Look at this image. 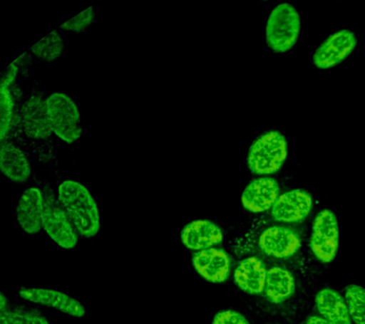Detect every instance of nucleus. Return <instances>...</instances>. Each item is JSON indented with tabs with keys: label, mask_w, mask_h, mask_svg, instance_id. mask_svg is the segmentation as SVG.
Masks as SVG:
<instances>
[{
	"label": "nucleus",
	"mask_w": 365,
	"mask_h": 324,
	"mask_svg": "<svg viewBox=\"0 0 365 324\" xmlns=\"http://www.w3.org/2000/svg\"><path fill=\"white\" fill-rule=\"evenodd\" d=\"M180 238L188 249L201 251L221 244L224 234L221 227L210 220H195L182 229Z\"/></svg>",
	"instance_id": "nucleus-16"
},
{
	"label": "nucleus",
	"mask_w": 365,
	"mask_h": 324,
	"mask_svg": "<svg viewBox=\"0 0 365 324\" xmlns=\"http://www.w3.org/2000/svg\"><path fill=\"white\" fill-rule=\"evenodd\" d=\"M192 263L196 271L210 283H224L230 277V258L222 249L212 247L196 252Z\"/></svg>",
	"instance_id": "nucleus-15"
},
{
	"label": "nucleus",
	"mask_w": 365,
	"mask_h": 324,
	"mask_svg": "<svg viewBox=\"0 0 365 324\" xmlns=\"http://www.w3.org/2000/svg\"><path fill=\"white\" fill-rule=\"evenodd\" d=\"M313 199L304 189H291L282 193L271 209V216L279 223H298L309 215Z\"/></svg>",
	"instance_id": "nucleus-12"
},
{
	"label": "nucleus",
	"mask_w": 365,
	"mask_h": 324,
	"mask_svg": "<svg viewBox=\"0 0 365 324\" xmlns=\"http://www.w3.org/2000/svg\"><path fill=\"white\" fill-rule=\"evenodd\" d=\"M305 324H329L324 318L319 317V315H311L307 318V323Z\"/></svg>",
	"instance_id": "nucleus-28"
},
{
	"label": "nucleus",
	"mask_w": 365,
	"mask_h": 324,
	"mask_svg": "<svg viewBox=\"0 0 365 324\" xmlns=\"http://www.w3.org/2000/svg\"><path fill=\"white\" fill-rule=\"evenodd\" d=\"M301 18L296 8L287 2L277 5L271 11L265 26L268 46L278 53L292 49L298 41Z\"/></svg>",
	"instance_id": "nucleus-5"
},
{
	"label": "nucleus",
	"mask_w": 365,
	"mask_h": 324,
	"mask_svg": "<svg viewBox=\"0 0 365 324\" xmlns=\"http://www.w3.org/2000/svg\"><path fill=\"white\" fill-rule=\"evenodd\" d=\"M48 121L53 139L66 146H74L84 136L81 110L73 96L54 90L45 96Z\"/></svg>",
	"instance_id": "nucleus-2"
},
{
	"label": "nucleus",
	"mask_w": 365,
	"mask_h": 324,
	"mask_svg": "<svg viewBox=\"0 0 365 324\" xmlns=\"http://www.w3.org/2000/svg\"><path fill=\"white\" fill-rule=\"evenodd\" d=\"M0 303H1V306H0V311L2 312H4L6 311V308H7V301H6V298H5V296L4 294H3V293H1V295H0Z\"/></svg>",
	"instance_id": "nucleus-29"
},
{
	"label": "nucleus",
	"mask_w": 365,
	"mask_h": 324,
	"mask_svg": "<svg viewBox=\"0 0 365 324\" xmlns=\"http://www.w3.org/2000/svg\"><path fill=\"white\" fill-rule=\"evenodd\" d=\"M279 197V184L269 177L251 181L241 195L242 207L247 211L261 213L272 209Z\"/></svg>",
	"instance_id": "nucleus-14"
},
{
	"label": "nucleus",
	"mask_w": 365,
	"mask_h": 324,
	"mask_svg": "<svg viewBox=\"0 0 365 324\" xmlns=\"http://www.w3.org/2000/svg\"><path fill=\"white\" fill-rule=\"evenodd\" d=\"M0 324H50L47 318L38 313L24 310H6L0 315Z\"/></svg>",
	"instance_id": "nucleus-24"
},
{
	"label": "nucleus",
	"mask_w": 365,
	"mask_h": 324,
	"mask_svg": "<svg viewBox=\"0 0 365 324\" xmlns=\"http://www.w3.org/2000/svg\"><path fill=\"white\" fill-rule=\"evenodd\" d=\"M22 78L19 66L13 61L3 69L0 75V87L11 88Z\"/></svg>",
	"instance_id": "nucleus-25"
},
{
	"label": "nucleus",
	"mask_w": 365,
	"mask_h": 324,
	"mask_svg": "<svg viewBox=\"0 0 365 324\" xmlns=\"http://www.w3.org/2000/svg\"><path fill=\"white\" fill-rule=\"evenodd\" d=\"M65 51L64 36L58 28L51 30L28 49L34 61L44 64L58 61L64 56Z\"/></svg>",
	"instance_id": "nucleus-20"
},
{
	"label": "nucleus",
	"mask_w": 365,
	"mask_h": 324,
	"mask_svg": "<svg viewBox=\"0 0 365 324\" xmlns=\"http://www.w3.org/2000/svg\"><path fill=\"white\" fill-rule=\"evenodd\" d=\"M0 172L6 180L16 186L30 184L34 179V158L30 147L19 139L1 142Z\"/></svg>",
	"instance_id": "nucleus-6"
},
{
	"label": "nucleus",
	"mask_w": 365,
	"mask_h": 324,
	"mask_svg": "<svg viewBox=\"0 0 365 324\" xmlns=\"http://www.w3.org/2000/svg\"><path fill=\"white\" fill-rule=\"evenodd\" d=\"M57 202L70 218L77 233L93 238L101 229V215L93 192L84 183L73 178H62L56 183Z\"/></svg>",
	"instance_id": "nucleus-1"
},
{
	"label": "nucleus",
	"mask_w": 365,
	"mask_h": 324,
	"mask_svg": "<svg viewBox=\"0 0 365 324\" xmlns=\"http://www.w3.org/2000/svg\"><path fill=\"white\" fill-rule=\"evenodd\" d=\"M259 246L262 252L271 257L287 258L299 251L301 241L292 229L275 226L262 233Z\"/></svg>",
	"instance_id": "nucleus-13"
},
{
	"label": "nucleus",
	"mask_w": 365,
	"mask_h": 324,
	"mask_svg": "<svg viewBox=\"0 0 365 324\" xmlns=\"http://www.w3.org/2000/svg\"><path fill=\"white\" fill-rule=\"evenodd\" d=\"M310 249L322 263H329L335 258L339 249V224L336 215L330 209L322 210L316 216Z\"/></svg>",
	"instance_id": "nucleus-9"
},
{
	"label": "nucleus",
	"mask_w": 365,
	"mask_h": 324,
	"mask_svg": "<svg viewBox=\"0 0 365 324\" xmlns=\"http://www.w3.org/2000/svg\"><path fill=\"white\" fill-rule=\"evenodd\" d=\"M19 102L7 87H0V140L19 139Z\"/></svg>",
	"instance_id": "nucleus-19"
},
{
	"label": "nucleus",
	"mask_w": 365,
	"mask_h": 324,
	"mask_svg": "<svg viewBox=\"0 0 365 324\" xmlns=\"http://www.w3.org/2000/svg\"><path fill=\"white\" fill-rule=\"evenodd\" d=\"M45 184L46 204L42 217V229L60 247L73 249L78 243V233L67 213L57 202L56 189Z\"/></svg>",
	"instance_id": "nucleus-7"
},
{
	"label": "nucleus",
	"mask_w": 365,
	"mask_h": 324,
	"mask_svg": "<svg viewBox=\"0 0 365 324\" xmlns=\"http://www.w3.org/2000/svg\"><path fill=\"white\" fill-rule=\"evenodd\" d=\"M267 268L258 258H245L234 272V281L242 291L250 295H259L264 292Z\"/></svg>",
	"instance_id": "nucleus-17"
},
{
	"label": "nucleus",
	"mask_w": 365,
	"mask_h": 324,
	"mask_svg": "<svg viewBox=\"0 0 365 324\" xmlns=\"http://www.w3.org/2000/svg\"><path fill=\"white\" fill-rule=\"evenodd\" d=\"M96 21V12L93 5H91L77 15L66 19L59 24L58 29L63 33L71 35H83L94 24Z\"/></svg>",
	"instance_id": "nucleus-23"
},
{
	"label": "nucleus",
	"mask_w": 365,
	"mask_h": 324,
	"mask_svg": "<svg viewBox=\"0 0 365 324\" xmlns=\"http://www.w3.org/2000/svg\"><path fill=\"white\" fill-rule=\"evenodd\" d=\"M317 311L329 324H352L346 301L338 291L324 288L317 293Z\"/></svg>",
	"instance_id": "nucleus-18"
},
{
	"label": "nucleus",
	"mask_w": 365,
	"mask_h": 324,
	"mask_svg": "<svg viewBox=\"0 0 365 324\" xmlns=\"http://www.w3.org/2000/svg\"><path fill=\"white\" fill-rule=\"evenodd\" d=\"M212 324H250L245 315L233 310H222L217 313Z\"/></svg>",
	"instance_id": "nucleus-26"
},
{
	"label": "nucleus",
	"mask_w": 365,
	"mask_h": 324,
	"mask_svg": "<svg viewBox=\"0 0 365 324\" xmlns=\"http://www.w3.org/2000/svg\"><path fill=\"white\" fill-rule=\"evenodd\" d=\"M45 95L34 89L26 96L19 108V139L31 150L51 146V132Z\"/></svg>",
	"instance_id": "nucleus-3"
},
{
	"label": "nucleus",
	"mask_w": 365,
	"mask_h": 324,
	"mask_svg": "<svg viewBox=\"0 0 365 324\" xmlns=\"http://www.w3.org/2000/svg\"><path fill=\"white\" fill-rule=\"evenodd\" d=\"M19 295L29 303L50 307L73 318H80L86 315L85 307L79 301L59 290L22 287Z\"/></svg>",
	"instance_id": "nucleus-11"
},
{
	"label": "nucleus",
	"mask_w": 365,
	"mask_h": 324,
	"mask_svg": "<svg viewBox=\"0 0 365 324\" xmlns=\"http://www.w3.org/2000/svg\"><path fill=\"white\" fill-rule=\"evenodd\" d=\"M46 204L44 183H31L20 193L16 206V221L28 235L38 234Z\"/></svg>",
	"instance_id": "nucleus-8"
},
{
	"label": "nucleus",
	"mask_w": 365,
	"mask_h": 324,
	"mask_svg": "<svg viewBox=\"0 0 365 324\" xmlns=\"http://www.w3.org/2000/svg\"><path fill=\"white\" fill-rule=\"evenodd\" d=\"M345 301L351 320L355 324H365V288L358 284H350L345 289Z\"/></svg>",
	"instance_id": "nucleus-22"
},
{
	"label": "nucleus",
	"mask_w": 365,
	"mask_h": 324,
	"mask_svg": "<svg viewBox=\"0 0 365 324\" xmlns=\"http://www.w3.org/2000/svg\"><path fill=\"white\" fill-rule=\"evenodd\" d=\"M13 61L19 66L20 72H21L22 78L23 76L30 75L31 68H33L34 62H36L33 56L28 52V50L20 53L16 58L13 59Z\"/></svg>",
	"instance_id": "nucleus-27"
},
{
	"label": "nucleus",
	"mask_w": 365,
	"mask_h": 324,
	"mask_svg": "<svg viewBox=\"0 0 365 324\" xmlns=\"http://www.w3.org/2000/svg\"><path fill=\"white\" fill-rule=\"evenodd\" d=\"M294 290L295 281L287 269L276 266L268 270L264 291L271 303H284L293 295Z\"/></svg>",
	"instance_id": "nucleus-21"
},
{
	"label": "nucleus",
	"mask_w": 365,
	"mask_h": 324,
	"mask_svg": "<svg viewBox=\"0 0 365 324\" xmlns=\"http://www.w3.org/2000/svg\"><path fill=\"white\" fill-rule=\"evenodd\" d=\"M287 156V142L281 132L270 130L257 138L248 150V169L255 174L278 172Z\"/></svg>",
	"instance_id": "nucleus-4"
},
{
	"label": "nucleus",
	"mask_w": 365,
	"mask_h": 324,
	"mask_svg": "<svg viewBox=\"0 0 365 324\" xmlns=\"http://www.w3.org/2000/svg\"><path fill=\"white\" fill-rule=\"evenodd\" d=\"M356 45L355 33L347 29L336 31L317 48L313 63L319 69H329L344 61L355 49Z\"/></svg>",
	"instance_id": "nucleus-10"
}]
</instances>
